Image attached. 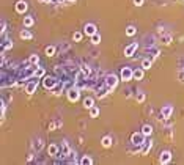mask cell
Listing matches in <instances>:
<instances>
[{
    "mask_svg": "<svg viewBox=\"0 0 184 165\" xmlns=\"http://www.w3.org/2000/svg\"><path fill=\"white\" fill-rule=\"evenodd\" d=\"M11 47H13V41H11V39H6V41H3V44H2V52L11 49Z\"/></svg>",
    "mask_w": 184,
    "mask_h": 165,
    "instance_id": "cell-17",
    "label": "cell"
},
{
    "mask_svg": "<svg viewBox=\"0 0 184 165\" xmlns=\"http://www.w3.org/2000/svg\"><path fill=\"white\" fill-rule=\"evenodd\" d=\"M137 47H139V46H137V43H132V44H129V46L124 49V57H132L134 52L137 50Z\"/></svg>",
    "mask_w": 184,
    "mask_h": 165,
    "instance_id": "cell-9",
    "label": "cell"
},
{
    "mask_svg": "<svg viewBox=\"0 0 184 165\" xmlns=\"http://www.w3.org/2000/svg\"><path fill=\"white\" fill-rule=\"evenodd\" d=\"M79 96H80V93H79L77 88H71V90H68V99L71 101V102H76V101L79 99Z\"/></svg>",
    "mask_w": 184,
    "mask_h": 165,
    "instance_id": "cell-7",
    "label": "cell"
},
{
    "mask_svg": "<svg viewBox=\"0 0 184 165\" xmlns=\"http://www.w3.org/2000/svg\"><path fill=\"white\" fill-rule=\"evenodd\" d=\"M134 79H135V80H142L143 79V68L134 71Z\"/></svg>",
    "mask_w": 184,
    "mask_h": 165,
    "instance_id": "cell-18",
    "label": "cell"
},
{
    "mask_svg": "<svg viewBox=\"0 0 184 165\" xmlns=\"http://www.w3.org/2000/svg\"><path fill=\"white\" fill-rule=\"evenodd\" d=\"M98 115H99V109H98L96 105H93L91 109H90V116H91V118H96Z\"/></svg>",
    "mask_w": 184,
    "mask_h": 165,
    "instance_id": "cell-23",
    "label": "cell"
},
{
    "mask_svg": "<svg viewBox=\"0 0 184 165\" xmlns=\"http://www.w3.org/2000/svg\"><path fill=\"white\" fill-rule=\"evenodd\" d=\"M19 36H21L22 39H32V33H30L28 30H22L21 35H19Z\"/></svg>",
    "mask_w": 184,
    "mask_h": 165,
    "instance_id": "cell-22",
    "label": "cell"
},
{
    "mask_svg": "<svg viewBox=\"0 0 184 165\" xmlns=\"http://www.w3.org/2000/svg\"><path fill=\"white\" fill-rule=\"evenodd\" d=\"M116 83H118V77H116V76L110 74V76L106 77V87H107V90H109V91H112V90L115 88Z\"/></svg>",
    "mask_w": 184,
    "mask_h": 165,
    "instance_id": "cell-1",
    "label": "cell"
},
{
    "mask_svg": "<svg viewBox=\"0 0 184 165\" xmlns=\"http://www.w3.org/2000/svg\"><path fill=\"white\" fill-rule=\"evenodd\" d=\"M142 134H143V135H151V134H153V127L151 126H150V124H145V126H143L142 127Z\"/></svg>",
    "mask_w": 184,
    "mask_h": 165,
    "instance_id": "cell-15",
    "label": "cell"
},
{
    "mask_svg": "<svg viewBox=\"0 0 184 165\" xmlns=\"http://www.w3.org/2000/svg\"><path fill=\"white\" fill-rule=\"evenodd\" d=\"M44 74H46V71L43 69V68H36V71H35V79H39V77H44Z\"/></svg>",
    "mask_w": 184,
    "mask_h": 165,
    "instance_id": "cell-19",
    "label": "cell"
},
{
    "mask_svg": "<svg viewBox=\"0 0 184 165\" xmlns=\"http://www.w3.org/2000/svg\"><path fill=\"white\" fill-rule=\"evenodd\" d=\"M62 90H63V83H60V85L57 83V85L52 88V93L53 94H62Z\"/></svg>",
    "mask_w": 184,
    "mask_h": 165,
    "instance_id": "cell-24",
    "label": "cell"
},
{
    "mask_svg": "<svg viewBox=\"0 0 184 165\" xmlns=\"http://www.w3.org/2000/svg\"><path fill=\"white\" fill-rule=\"evenodd\" d=\"M65 2H74V0H65Z\"/></svg>",
    "mask_w": 184,
    "mask_h": 165,
    "instance_id": "cell-39",
    "label": "cell"
},
{
    "mask_svg": "<svg viewBox=\"0 0 184 165\" xmlns=\"http://www.w3.org/2000/svg\"><path fill=\"white\" fill-rule=\"evenodd\" d=\"M145 101V93H139L137 94V102H143Z\"/></svg>",
    "mask_w": 184,
    "mask_h": 165,
    "instance_id": "cell-34",
    "label": "cell"
},
{
    "mask_svg": "<svg viewBox=\"0 0 184 165\" xmlns=\"http://www.w3.org/2000/svg\"><path fill=\"white\" fill-rule=\"evenodd\" d=\"M90 38H91V43H93V44H99V43H101V36H99L98 32H96L95 35H91Z\"/></svg>",
    "mask_w": 184,
    "mask_h": 165,
    "instance_id": "cell-20",
    "label": "cell"
},
{
    "mask_svg": "<svg viewBox=\"0 0 184 165\" xmlns=\"http://www.w3.org/2000/svg\"><path fill=\"white\" fill-rule=\"evenodd\" d=\"M131 143L132 145H143L145 143V135L142 132H135L131 135Z\"/></svg>",
    "mask_w": 184,
    "mask_h": 165,
    "instance_id": "cell-5",
    "label": "cell"
},
{
    "mask_svg": "<svg viewBox=\"0 0 184 165\" xmlns=\"http://www.w3.org/2000/svg\"><path fill=\"white\" fill-rule=\"evenodd\" d=\"M53 53H55V47H53V46L46 47V55H47V57H53Z\"/></svg>",
    "mask_w": 184,
    "mask_h": 165,
    "instance_id": "cell-27",
    "label": "cell"
},
{
    "mask_svg": "<svg viewBox=\"0 0 184 165\" xmlns=\"http://www.w3.org/2000/svg\"><path fill=\"white\" fill-rule=\"evenodd\" d=\"M83 105H85L87 109H91V107L95 105V99H93V97H85V99H83Z\"/></svg>",
    "mask_w": 184,
    "mask_h": 165,
    "instance_id": "cell-16",
    "label": "cell"
},
{
    "mask_svg": "<svg viewBox=\"0 0 184 165\" xmlns=\"http://www.w3.org/2000/svg\"><path fill=\"white\" fill-rule=\"evenodd\" d=\"M179 80H183V82H184V72L179 74Z\"/></svg>",
    "mask_w": 184,
    "mask_h": 165,
    "instance_id": "cell-38",
    "label": "cell"
},
{
    "mask_svg": "<svg viewBox=\"0 0 184 165\" xmlns=\"http://www.w3.org/2000/svg\"><path fill=\"white\" fill-rule=\"evenodd\" d=\"M33 22H35V19H33L32 16H27V18H24V25L25 27H32Z\"/></svg>",
    "mask_w": 184,
    "mask_h": 165,
    "instance_id": "cell-21",
    "label": "cell"
},
{
    "mask_svg": "<svg viewBox=\"0 0 184 165\" xmlns=\"http://www.w3.org/2000/svg\"><path fill=\"white\" fill-rule=\"evenodd\" d=\"M41 148H43V141L39 140V141H38V145H36V149H41Z\"/></svg>",
    "mask_w": 184,
    "mask_h": 165,
    "instance_id": "cell-37",
    "label": "cell"
},
{
    "mask_svg": "<svg viewBox=\"0 0 184 165\" xmlns=\"http://www.w3.org/2000/svg\"><path fill=\"white\" fill-rule=\"evenodd\" d=\"M80 71H82V72L85 74L87 77H88L90 74H91V71H90V68H88V66H82V68H80Z\"/></svg>",
    "mask_w": 184,
    "mask_h": 165,
    "instance_id": "cell-33",
    "label": "cell"
},
{
    "mask_svg": "<svg viewBox=\"0 0 184 165\" xmlns=\"http://www.w3.org/2000/svg\"><path fill=\"white\" fill-rule=\"evenodd\" d=\"M170 41H172V36L170 35H165V36L160 38V43H162V44H170Z\"/></svg>",
    "mask_w": 184,
    "mask_h": 165,
    "instance_id": "cell-32",
    "label": "cell"
},
{
    "mask_svg": "<svg viewBox=\"0 0 184 165\" xmlns=\"http://www.w3.org/2000/svg\"><path fill=\"white\" fill-rule=\"evenodd\" d=\"M57 83L58 82H57V79H53V77H47V76L43 77V85H44L46 90H52Z\"/></svg>",
    "mask_w": 184,
    "mask_h": 165,
    "instance_id": "cell-3",
    "label": "cell"
},
{
    "mask_svg": "<svg viewBox=\"0 0 184 165\" xmlns=\"http://www.w3.org/2000/svg\"><path fill=\"white\" fill-rule=\"evenodd\" d=\"M47 153H49V156H51V157H58V154H60L58 145H55V143L49 145V146H47Z\"/></svg>",
    "mask_w": 184,
    "mask_h": 165,
    "instance_id": "cell-6",
    "label": "cell"
},
{
    "mask_svg": "<svg viewBox=\"0 0 184 165\" xmlns=\"http://www.w3.org/2000/svg\"><path fill=\"white\" fill-rule=\"evenodd\" d=\"M170 160H172V153L170 151H164L160 154V164H168Z\"/></svg>",
    "mask_w": 184,
    "mask_h": 165,
    "instance_id": "cell-11",
    "label": "cell"
},
{
    "mask_svg": "<svg viewBox=\"0 0 184 165\" xmlns=\"http://www.w3.org/2000/svg\"><path fill=\"white\" fill-rule=\"evenodd\" d=\"M36 88H38V80L33 77V79H30V82L25 85V93L27 94H33L36 91Z\"/></svg>",
    "mask_w": 184,
    "mask_h": 165,
    "instance_id": "cell-2",
    "label": "cell"
},
{
    "mask_svg": "<svg viewBox=\"0 0 184 165\" xmlns=\"http://www.w3.org/2000/svg\"><path fill=\"white\" fill-rule=\"evenodd\" d=\"M83 33L88 35V36L95 35V33H96V25H95V24H87L85 28H83Z\"/></svg>",
    "mask_w": 184,
    "mask_h": 165,
    "instance_id": "cell-10",
    "label": "cell"
},
{
    "mask_svg": "<svg viewBox=\"0 0 184 165\" xmlns=\"http://www.w3.org/2000/svg\"><path fill=\"white\" fill-rule=\"evenodd\" d=\"M134 3H135V6H142L143 5V0H134Z\"/></svg>",
    "mask_w": 184,
    "mask_h": 165,
    "instance_id": "cell-35",
    "label": "cell"
},
{
    "mask_svg": "<svg viewBox=\"0 0 184 165\" xmlns=\"http://www.w3.org/2000/svg\"><path fill=\"white\" fill-rule=\"evenodd\" d=\"M101 143H102V146H104V148H109L110 145H112V139H110V137H104V139L101 140Z\"/></svg>",
    "mask_w": 184,
    "mask_h": 165,
    "instance_id": "cell-25",
    "label": "cell"
},
{
    "mask_svg": "<svg viewBox=\"0 0 184 165\" xmlns=\"http://www.w3.org/2000/svg\"><path fill=\"white\" fill-rule=\"evenodd\" d=\"M135 32H137L135 27H132V25H129L128 28H126V35H128V36H134V35H135Z\"/></svg>",
    "mask_w": 184,
    "mask_h": 165,
    "instance_id": "cell-26",
    "label": "cell"
},
{
    "mask_svg": "<svg viewBox=\"0 0 184 165\" xmlns=\"http://www.w3.org/2000/svg\"><path fill=\"white\" fill-rule=\"evenodd\" d=\"M142 68L143 69H150V68H151V60H148V58L143 60V62H142Z\"/></svg>",
    "mask_w": 184,
    "mask_h": 165,
    "instance_id": "cell-30",
    "label": "cell"
},
{
    "mask_svg": "<svg viewBox=\"0 0 184 165\" xmlns=\"http://www.w3.org/2000/svg\"><path fill=\"white\" fill-rule=\"evenodd\" d=\"M5 30H6V24H5V22H2V35L5 33Z\"/></svg>",
    "mask_w": 184,
    "mask_h": 165,
    "instance_id": "cell-36",
    "label": "cell"
},
{
    "mask_svg": "<svg viewBox=\"0 0 184 165\" xmlns=\"http://www.w3.org/2000/svg\"><path fill=\"white\" fill-rule=\"evenodd\" d=\"M160 113H162V118H170L173 113V107L172 105H165L162 110H160Z\"/></svg>",
    "mask_w": 184,
    "mask_h": 165,
    "instance_id": "cell-12",
    "label": "cell"
},
{
    "mask_svg": "<svg viewBox=\"0 0 184 165\" xmlns=\"http://www.w3.org/2000/svg\"><path fill=\"white\" fill-rule=\"evenodd\" d=\"M82 36H83V35H82L80 32H76L74 35H72V39H74L76 43H80V41H82Z\"/></svg>",
    "mask_w": 184,
    "mask_h": 165,
    "instance_id": "cell-31",
    "label": "cell"
},
{
    "mask_svg": "<svg viewBox=\"0 0 184 165\" xmlns=\"http://www.w3.org/2000/svg\"><path fill=\"white\" fill-rule=\"evenodd\" d=\"M28 62H30V65H38V62H39V58H38V55H30V58H28Z\"/></svg>",
    "mask_w": 184,
    "mask_h": 165,
    "instance_id": "cell-28",
    "label": "cell"
},
{
    "mask_svg": "<svg viewBox=\"0 0 184 165\" xmlns=\"http://www.w3.org/2000/svg\"><path fill=\"white\" fill-rule=\"evenodd\" d=\"M120 76H121V80H123V82H129L131 79H134V71H132L131 68H123Z\"/></svg>",
    "mask_w": 184,
    "mask_h": 165,
    "instance_id": "cell-4",
    "label": "cell"
},
{
    "mask_svg": "<svg viewBox=\"0 0 184 165\" xmlns=\"http://www.w3.org/2000/svg\"><path fill=\"white\" fill-rule=\"evenodd\" d=\"M27 9V3L25 2H18L16 3V11L18 13H24Z\"/></svg>",
    "mask_w": 184,
    "mask_h": 165,
    "instance_id": "cell-14",
    "label": "cell"
},
{
    "mask_svg": "<svg viewBox=\"0 0 184 165\" xmlns=\"http://www.w3.org/2000/svg\"><path fill=\"white\" fill-rule=\"evenodd\" d=\"M151 146H153V141H151V140L145 141V143L142 145V154H146L150 149H151Z\"/></svg>",
    "mask_w": 184,
    "mask_h": 165,
    "instance_id": "cell-13",
    "label": "cell"
},
{
    "mask_svg": "<svg viewBox=\"0 0 184 165\" xmlns=\"http://www.w3.org/2000/svg\"><path fill=\"white\" fill-rule=\"evenodd\" d=\"M80 164H82V165H91V164H93V160L90 159L88 156H83V157H82V160H80Z\"/></svg>",
    "mask_w": 184,
    "mask_h": 165,
    "instance_id": "cell-29",
    "label": "cell"
},
{
    "mask_svg": "<svg viewBox=\"0 0 184 165\" xmlns=\"http://www.w3.org/2000/svg\"><path fill=\"white\" fill-rule=\"evenodd\" d=\"M58 156H60V157H68V156H71V149H69V145L66 143V141H63V143H62V151H60Z\"/></svg>",
    "mask_w": 184,
    "mask_h": 165,
    "instance_id": "cell-8",
    "label": "cell"
}]
</instances>
